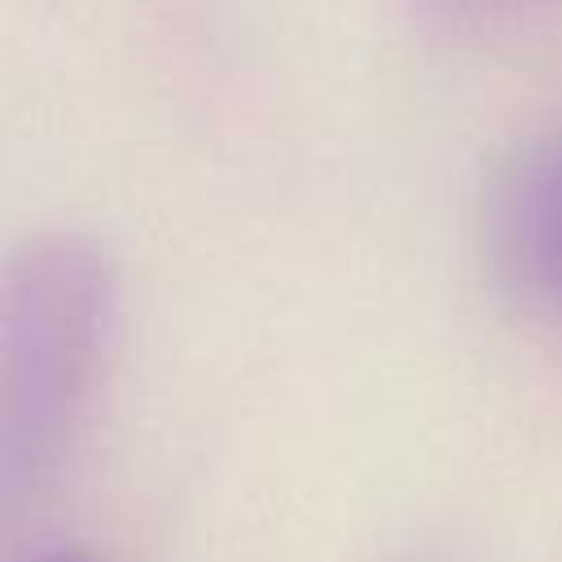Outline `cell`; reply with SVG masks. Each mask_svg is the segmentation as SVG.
<instances>
[{
    "label": "cell",
    "instance_id": "obj_1",
    "mask_svg": "<svg viewBox=\"0 0 562 562\" xmlns=\"http://www.w3.org/2000/svg\"><path fill=\"white\" fill-rule=\"evenodd\" d=\"M110 329V272L79 241H44L0 272V505L61 461Z\"/></svg>",
    "mask_w": 562,
    "mask_h": 562
},
{
    "label": "cell",
    "instance_id": "obj_2",
    "mask_svg": "<svg viewBox=\"0 0 562 562\" xmlns=\"http://www.w3.org/2000/svg\"><path fill=\"white\" fill-rule=\"evenodd\" d=\"M487 250L509 294L562 325V127L540 132L501 167Z\"/></svg>",
    "mask_w": 562,
    "mask_h": 562
},
{
    "label": "cell",
    "instance_id": "obj_3",
    "mask_svg": "<svg viewBox=\"0 0 562 562\" xmlns=\"http://www.w3.org/2000/svg\"><path fill=\"white\" fill-rule=\"evenodd\" d=\"M417 4H426V9L439 13V18H461V22H470V18H492V13H501V9H509V4H518V0H417Z\"/></svg>",
    "mask_w": 562,
    "mask_h": 562
},
{
    "label": "cell",
    "instance_id": "obj_4",
    "mask_svg": "<svg viewBox=\"0 0 562 562\" xmlns=\"http://www.w3.org/2000/svg\"><path fill=\"white\" fill-rule=\"evenodd\" d=\"M31 562H97V558H88L79 549H61V553H44V558H31Z\"/></svg>",
    "mask_w": 562,
    "mask_h": 562
},
{
    "label": "cell",
    "instance_id": "obj_5",
    "mask_svg": "<svg viewBox=\"0 0 562 562\" xmlns=\"http://www.w3.org/2000/svg\"><path fill=\"white\" fill-rule=\"evenodd\" d=\"M417 562H448V558H417Z\"/></svg>",
    "mask_w": 562,
    "mask_h": 562
}]
</instances>
